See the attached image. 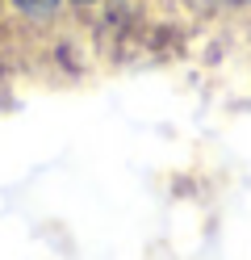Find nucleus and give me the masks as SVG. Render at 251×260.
<instances>
[{"label": "nucleus", "mask_w": 251, "mask_h": 260, "mask_svg": "<svg viewBox=\"0 0 251 260\" xmlns=\"http://www.w3.org/2000/svg\"><path fill=\"white\" fill-rule=\"evenodd\" d=\"M21 13H29V17H50V13L59 9V0H13Z\"/></svg>", "instance_id": "obj_1"}, {"label": "nucleus", "mask_w": 251, "mask_h": 260, "mask_svg": "<svg viewBox=\"0 0 251 260\" xmlns=\"http://www.w3.org/2000/svg\"><path fill=\"white\" fill-rule=\"evenodd\" d=\"M218 5H247V0H218Z\"/></svg>", "instance_id": "obj_2"}, {"label": "nucleus", "mask_w": 251, "mask_h": 260, "mask_svg": "<svg viewBox=\"0 0 251 260\" xmlns=\"http://www.w3.org/2000/svg\"><path fill=\"white\" fill-rule=\"evenodd\" d=\"M80 5H92V0H80Z\"/></svg>", "instance_id": "obj_3"}]
</instances>
